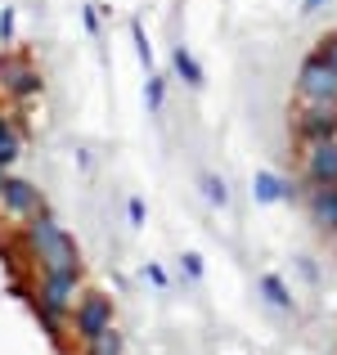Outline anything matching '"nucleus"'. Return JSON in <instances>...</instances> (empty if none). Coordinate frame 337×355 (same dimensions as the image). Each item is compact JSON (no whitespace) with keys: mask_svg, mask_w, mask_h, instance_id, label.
I'll list each match as a JSON object with an SVG mask.
<instances>
[{"mask_svg":"<svg viewBox=\"0 0 337 355\" xmlns=\"http://www.w3.org/2000/svg\"><path fill=\"white\" fill-rule=\"evenodd\" d=\"M162 95H166L162 77H157V72H148V90H144V99H148V113H157V108H162Z\"/></svg>","mask_w":337,"mask_h":355,"instance_id":"17","label":"nucleus"},{"mask_svg":"<svg viewBox=\"0 0 337 355\" xmlns=\"http://www.w3.org/2000/svg\"><path fill=\"white\" fill-rule=\"evenodd\" d=\"M77 279H81V270H50V275L41 279V302H36V311L45 315L54 338H59V315H68V306H72Z\"/></svg>","mask_w":337,"mask_h":355,"instance_id":"2","label":"nucleus"},{"mask_svg":"<svg viewBox=\"0 0 337 355\" xmlns=\"http://www.w3.org/2000/svg\"><path fill=\"white\" fill-rule=\"evenodd\" d=\"M320 54H324V59H329L333 68H337V36H324V41H320Z\"/></svg>","mask_w":337,"mask_h":355,"instance_id":"19","label":"nucleus"},{"mask_svg":"<svg viewBox=\"0 0 337 355\" xmlns=\"http://www.w3.org/2000/svg\"><path fill=\"white\" fill-rule=\"evenodd\" d=\"M252 198H257V202H288V198H293V180H284V175H275V171H257V180H252Z\"/></svg>","mask_w":337,"mask_h":355,"instance_id":"10","label":"nucleus"},{"mask_svg":"<svg viewBox=\"0 0 337 355\" xmlns=\"http://www.w3.org/2000/svg\"><path fill=\"white\" fill-rule=\"evenodd\" d=\"M311 216H315L320 230H333V234H337V184H315Z\"/></svg>","mask_w":337,"mask_h":355,"instance_id":"9","label":"nucleus"},{"mask_svg":"<svg viewBox=\"0 0 337 355\" xmlns=\"http://www.w3.org/2000/svg\"><path fill=\"white\" fill-rule=\"evenodd\" d=\"M171 63H175V77L184 81V86H193L198 90L202 86V68H198V59H193L189 50H184V45H175V54H171Z\"/></svg>","mask_w":337,"mask_h":355,"instance_id":"11","label":"nucleus"},{"mask_svg":"<svg viewBox=\"0 0 337 355\" xmlns=\"http://www.w3.org/2000/svg\"><path fill=\"white\" fill-rule=\"evenodd\" d=\"M0 41H14V9H5V14H0Z\"/></svg>","mask_w":337,"mask_h":355,"instance_id":"18","label":"nucleus"},{"mask_svg":"<svg viewBox=\"0 0 337 355\" xmlns=\"http://www.w3.org/2000/svg\"><path fill=\"white\" fill-rule=\"evenodd\" d=\"M81 18H86V32L95 36V32H99V14H95V5H86V14H81Z\"/></svg>","mask_w":337,"mask_h":355,"instance_id":"22","label":"nucleus"},{"mask_svg":"<svg viewBox=\"0 0 337 355\" xmlns=\"http://www.w3.org/2000/svg\"><path fill=\"white\" fill-rule=\"evenodd\" d=\"M130 41H135V54H139V63H144V72H153V45H148V36H144V23H130Z\"/></svg>","mask_w":337,"mask_h":355,"instance_id":"13","label":"nucleus"},{"mask_svg":"<svg viewBox=\"0 0 337 355\" xmlns=\"http://www.w3.org/2000/svg\"><path fill=\"white\" fill-rule=\"evenodd\" d=\"M90 355H121V333H117V329L99 333V338L90 342Z\"/></svg>","mask_w":337,"mask_h":355,"instance_id":"15","label":"nucleus"},{"mask_svg":"<svg viewBox=\"0 0 337 355\" xmlns=\"http://www.w3.org/2000/svg\"><path fill=\"white\" fill-rule=\"evenodd\" d=\"M324 5H333V0H302V14H320Z\"/></svg>","mask_w":337,"mask_h":355,"instance_id":"23","label":"nucleus"},{"mask_svg":"<svg viewBox=\"0 0 337 355\" xmlns=\"http://www.w3.org/2000/svg\"><path fill=\"white\" fill-rule=\"evenodd\" d=\"M297 95L311 99V104H337V68L320 50H315L311 59L302 63V72H297Z\"/></svg>","mask_w":337,"mask_h":355,"instance_id":"3","label":"nucleus"},{"mask_svg":"<svg viewBox=\"0 0 337 355\" xmlns=\"http://www.w3.org/2000/svg\"><path fill=\"white\" fill-rule=\"evenodd\" d=\"M126 211H130V225H144V202H139V198H130Z\"/></svg>","mask_w":337,"mask_h":355,"instance_id":"21","label":"nucleus"},{"mask_svg":"<svg viewBox=\"0 0 337 355\" xmlns=\"http://www.w3.org/2000/svg\"><path fill=\"white\" fill-rule=\"evenodd\" d=\"M0 202H5V211H14V216H36V211H45L41 189H36L32 180H18V175H5Z\"/></svg>","mask_w":337,"mask_h":355,"instance_id":"5","label":"nucleus"},{"mask_svg":"<svg viewBox=\"0 0 337 355\" xmlns=\"http://www.w3.org/2000/svg\"><path fill=\"white\" fill-rule=\"evenodd\" d=\"M72 324H77V333H81L86 342H95L99 333L112 329V302H108L104 293H86V297L77 302V320H72Z\"/></svg>","mask_w":337,"mask_h":355,"instance_id":"4","label":"nucleus"},{"mask_svg":"<svg viewBox=\"0 0 337 355\" xmlns=\"http://www.w3.org/2000/svg\"><path fill=\"white\" fill-rule=\"evenodd\" d=\"M184 270H189L193 279H202V257L198 252H184Z\"/></svg>","mask_w":337,"mask_h":355,"instance_id":"20","label":"nucleus"},{"mask_svg":"<svg viewBox=\"0 0 337 355\" xmlns=\"http://www.w3.org/2000/svg\"><path fill=\"white\" fill-rule=\"evenodd\" d=\"M0 184H5V171H0Z\"/></svg>","mask_w":337,"mask_h":355,"instance_id":"26","label":"nucleus"},{"mask_svg":"<svg viewBox=\"0 0 337 355\" xmlns=\"http://www.w3.org/2000/svg\"><path fill=\"white\" fill-rule=\"evenodd\" d=\"M306 175H311V184H337V139L311 144V157H306Z\"/></svg>","mask_w":337,"mask_h":355,"instance_id":"8","label":"nucleus"},{"mask_svg":"<svg viewBox=\"0 0 337 355\" xmlns=\"http://www.w3.org/2000/svg\"><path fill=\"white\" fill-rule=\"evenodd\" d=\"M144 275H148V279H153V284H157V288H162V284H166V275H162V266H148V270H144Z\"/></svg>","mask_w":337,"mask_h":355,"instance_id":"24","label":"nucleus"},{"mask_svg":"<svg viewBox=\"0 0 337 355\" xmlns=\"http://www.w3.org/2000/svg\"><path fill=\"white\" fill-rule=\"evenodd\" d=\"M27 248H32V257L41 261L45 275H50V270H81L77 243L63 234L59 220H54L50 211H36V216H27Z\"/></svg>","mask_w":337,"mask_h":355,"instance_id":"1","label":"nucleus"},{"mask_svg":"<svg viewBox=\"0 0 337 355\" xmlns=\"http://www.w3.org/2000/svg\"><path fill=\"white\" fill-rule=\"evenodd\" d=\"M5 126H9V121H5V113H0V130H5Z\"/></svg>","mask_w":337,"mask_h":355,"instance_id":"25","label":"nucleus"},{"mask_svg":"<svg viewBox=\"0 0 337 355\" xmlns=\"http://www.w3.org/2000/svg\"><path fill=\"white\" fill-rule=\"evenodd\" d=\"M302 135L311 144H324V139H337V104H311L302 117Z\"/></svg>","mask_w":337,"mask_h":355,"instance_id":"7","label":"nucleus"},{"mask_svg":"<svg viewBox=\"0 0 337 355\" xmlns=\"http://www.w3.org/2000/svg\"><path fill=\"white\" fill-rule=\"evenodd\" d=\"M198 184H202V198H207L211 207H225V202H230V189H225L221 175H202Z\"/></svg>","mask_w":337,"mask_h":355,"instance_id":"14","label":"nucleus"},{"mask_svg":"<svg viewBox=\"0 0 337 355\" xmlns=\"http://www.w3.org/2000/svg\"><path fill=\"white\" fill-rule=\"evenodd\" d=\"M14 157H18V130L5 126V130H0V171H5Z\"/></svg>","mask_w":337,"mask_h":355,"instance_id":"16","label":"nucleus"},{"mask_svg":"<svg viewBox=\"0 0 337 355\" xmlns=\"http://www.w3.org/2000/svg\"><path fill=\"white\" fill-rule=\"evenodd\" d=\"M261 297H266L275 311H293V293H288V284L279 275H261Z\"/></svg>","mask_w":337,"mask_h":355,"instance_id":"12","label":"nucleus"},{"mask_svg":"<svg viewBox=\"0 0 337 355\" xmlns=\"http://www.w3.org/2000/svg\"><path fill=\"white\" fill-rule=\"evenodd\" d=\"M0 86L14 99H32V95H41V72L23 59H0Z\"/></svg>","mask_w":337,"mask_h":355,"instance_id":"6","label":"nucleus"}]
</instances>
